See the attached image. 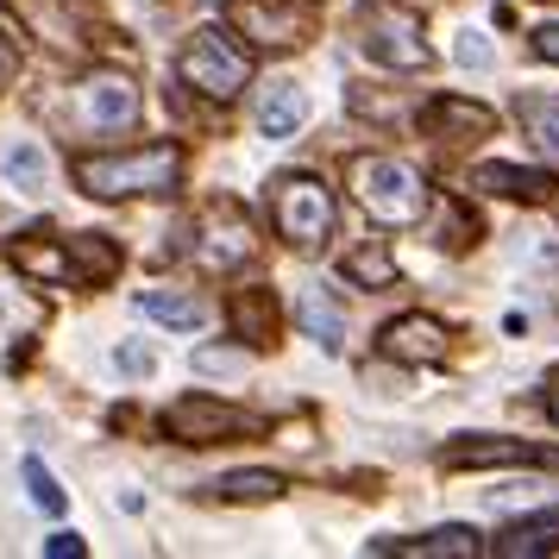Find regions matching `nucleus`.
Here are the masks:
<instances>
[{"instance_id":"obj_1","label":"nucleus","mask_w":559,"mask_h":559,"mask_svg":"<svg viewBox=\"0 0 559 559\" xmlns=\"http://www.w3.org/2000/svg\"><path fill=\"white\" fill-rule=\"evenodd\" d=\"M182 177L177 145H139V152L76 157V189L95 202H132V195H164Z\"/></svg>"},{"instance_id":"obj_2","label":"nucleus","mask_w":559,"mask_h":559,"mask_svg":"<svg viewBox=\"0 0 559 559\" xmlns=\"http://www.w3.org/2000/svg\"><path fill=\"white\" fill-rule=\"evenodd\" d=\"M177 76H182V88H195L202 102H239V95L252 88V57H246V45H239L233 32L202 26L177 51Z\"/></svg>"},{"instance_id":"obj_3","label":"nucleus","mask_w":559,"mask_h":559,"mask_svg":"<svg viewBox=\"0 0 559 559\" xmlns=\"http://www.w3.org/2000/svg\"><path fill=\"white\" fill-rule=\"evenodd\" d=\"M353 189H358V202H365V214L383 221V227H415L428 214V182L403 157H358Z\"/></svg>"},{"instance_id":"obj_4","label":"nucleus","mask_w":559,"mask_h":559,"mask_svg":"<svg viewBox=\"0 0 559 559\" xmlns=\"http://www.w3.org/2000/svg\"><path fill=\"white\" fill-rule=\"evenodd\" d=\"M358 51L383 63V70H396V76H415V70H428L433 51L428 38H421V20L396 7V0H371V7H358Z\"/></svg>"},{"instance_id":"obj_5","label":"nucleus","mask_w":559,"mask_h":559,"mask_svg":"<svg viewBox=\"0 0 559 559\" xmlns=\"http://www.w3.org/2000/svg\"><path fill=\"white\" fill-rule=\"evenodd\" d=\"M271 221L289 246H328L333 233V189L321 177H308V170H289V177L271 182Z\"/></svg>"},{"instance_id":"obj_6","label":"nucleus","mask_w":559,"mask_h":559,"mask_svg":"<svg viewBox=\"0 0 559 559\" xmlns=\"http://www.w3.org/2000/svg\"><path fill=\"white\" fill-rule=\"evenodd\" d=\"M264 428V415H252V408H233L221 403V396H177V403L164 408V433L170 440H182V447H214V440H246V433Z\"/></svg>"},{"instance_id":"obj_7","label":"nucleus","mask_w":559,"mask_h":559,"mask_svg":"<svg viewBox=\"0 0 559 559\" xmlns=\"http://www.w3.org/2000/svg\"><path fill=\"white\" fill-rule=\"evenodd\" d=\"M76 120L88 132H127L139 120V88L120 70H95L76 82Z\"/></svg>"},{"instance_id":"obj_8","label":"nucleus","mask_w":559,"mask_h":559,"mask_svg":"<svg viewBox=\"0 0 559 559\" xmlns=\"http://www.w3.org/2000/svg\"><path fill=\"white\" fill-rule=\"evenodd\" d=\"M378 353L396 358V365H440V358L453 353V333L440 328L433 314H396L378 333Z\"/></svg>"},{"instance_id":"obj_9","label":"nucleus","mask_w":559,"mask_h":559,"mask_svg":"<svg viewBox=\"0 0 559 559\" xmlns=\"http://www.w3.org/2000/svg\"><path fill=\"white\" fill-rule=\"evenodd\" d=\"M252 252H258V239H252V227L239 221V207H214L202 221V246H195V264H202V271H239Z\"/></svg>"},{"instance_id":"obj_10","label":"nucleus","mask_w":559,"mask_h":559,"mask_svg":"<svg viewBox=\"0 0 559 559\" xmlns=\"http://www.w3.org/2000/svg\"><path fill=\"white\" fill-rule=\"evenodd\" d=\"M472 189H484V195H503V202H554V170H522V164H478L472 170Z\"/></svg>"},{"instance_id":"obj_11","label":"nucleus","mask_w":559,"mask_h":559,"mask_svg":"<svg viewBox=\"0 0 559 559\" xmlns=\"http://www.w3.org/2000/svg\"><path fill=\"white\" fill-rule=\"evenodd\" d=\"M258 132L264 139H289V132H302L308 120V95H302V82H289V76H271L264 88H258Z\"/></svg>"},{"instance_id":"obj_12","label":"nucleus","mask_w":559,"mask_h":559,"mask_svg":"<svg viewBox=\"0 0 559 559\" xmlns=\"http://www.w3.org/2000/svg\"><path fill=\"white\" fill-rule=\"evenodd\" d=\"M534 459H547L540 447H528V440H497V433H465V440H453L447 453H440V465H534Z\"/></svg>"},{"instance_id":"obj_13","label":"nucleus","mask_w":559,"mask_h":559,"mask_svg":"<svg viewBox=\"0 0 559 559\" xmlns=\"http://www.w3.org/2000/svg\"><path fill=\"white\" fill-rule=\"evenodd\" d=\"M490 127H497V114L478 102H459V95H440L421 107V132H433V139H484Z\"/></svg>"},{"instance_id":"obj_14","label":"nucleus","mask_w":559,"mask_h":559,"mask_svg":"<svg viewBox=\"0 0 559 559\" xmlns=\"http://www.w3.org/2000/svg\"><path fill=\"white\" fill-rule=\"evenodd\" d=\"M559 547V509H540V515H522V522H509L497 540H490V554L497 559H540Z\"/></svg>"},{"instance_id":"obj_15","label":"nucleus","mask_w":559,"mask_h":559,"mask_svg":"<svg viewBox=\"0 0 559 559\" xmlns=\"http://www.w3.org/2000/svg\"><path fill=\"white\" fill-rule=\"evenodd\" d=\"M239 32H252L258 45H302L308 38V13H296V7H283V0H252L246 13H239Z\"/></svg>"},{"instance_id":"obj_16","label":"nucleus","mask_w":559,"mask_h":559,"mask_svg":"<svg viewBox=\"0 0 559 559\" xmlns=\"http://www.w3.org/2000/svg\"><path fill=\"white\" fill-rule=\"evenodd\" d=\"M490 540H484L478 528H433V534H421V540H371V554H421V559H472V554H484Z\"/></svg>"},{"instance_id":"obj_17","label":"nucleus","mask_w":559,"mask_h":559,"mask_svg":"<svg viewBox=\"0 0 559 559\" xmlns=\"http://www.w3.org/2000/svg\"><path fill=\"white\" fill-rule=\"evenodd\" d=\"M7 258L38 283H76V271H70V239H38V233H26V239L7 246Z\"/></svg>"},{"instance_id":"obj_18","label":"nucleus","mask_w":559,"mask_h":559,"mask_svg":"<svg viewBox=\"0 0 559 559\" xmlns=\"http://www.w3.org/2000/svg\"><path fill=\"white\" fill-rule=\"evenodd\" d=\"M0 177H7L13 195H45V189H51V157H45L38 139H13V145L0 152Z\"/></svg>"},{"instance_id":"obj_19","label":"nucleus","mask_w":559,"mask_h":559,"mask_svg":"<svg viewBox=\"0 0 559 559\" xmlns=\"http://www.w3.org/2000/svg\"><path fill=\"white\" fill-rule=\"evenodd\" d=\"M296 321H302V333L321 346V353H340V346H346V314H340V302H333L321 283H314V289H302Z\"/></svg>"},{"instance_id":"obj_20","label":"nucleus","mask_w":559,"mask_h":559,"mask_svg":"<svg viewBox=\"0 0 559 559\" xmlns=\"http://www.w3.org/2000/svg\"><path fill=\"white\" fill-rule=\"evenodd\" d=\"M139 314L157 321V328H177V333L207 328V302L202 296H182V289H145V296H139Z\"/></svg>"},{"instance_id":"obj_21","label":"nucleus","mask_w":559,"mask_h":559,"mask_svg":"<svg viewBox=\"0 0 559 559\" xmlns=\"http://www.w3.org/2000/svg\"><path fill=\"white\" fill-rule=\"evenodd\" d=\"M227 314H233V333H239L246 346H271V333H277V302H271V289H239Z\"/></svg>"},{"instance_id":"obj_22","label":"nucleus","mask_w":559,"mask_h":559,"mask_svg":"<svg viewBox=\"0 0 559 559\" xmlns=\"http://www.w3.org/2000/svg\"><path fill=\"white\" fill-rule=\"evenodd\" d=\"M70 271H76L82 289H102V283L120 271L114 239H102V233H76V239H70Z\"/></svg>"},{"instance_id":"obj_23","label":"nucleus","mask_w":559,"mask_h":559,"mask_svg":"<svg viewBox=\"0 0 559 559\" xmlns=\"http://www.w3.org/2000/svg\"><path fill=\"white\" fill-rule=\"evenodd\" d=\"M207 497H221V503H271V497H283V478L277 472H227V478L207 484Z\"/></svg>"},{"instance_id":"obj_24","label":"nucleus","mask_w":559,"mask_h":559,"mask_svg":"<svg viewBox=\"0 0 559 559\" xmlns=\"http://www.w3.org/2000/svg\"><path fill=\"white\" fill-rule=\"evenodd\" d=\"M515 120L528 127V139L547 157H559V95H522L515 102Z\"/></svg>"},{"instance_id":"obj_25","label":"nucleus","mask_w":559,"mask_h":559,"mask_svg":"<svg viewBox=\"0 0 559 559\" xmlns=\"http://www.w3.org/2000/svg\"><path fill=\"white\" fill-rule=\"evenodd\" d=\"M346 283H358V289H390L396 283V258L383 252V246H365V252L346 258Z\"/></svg>"},{"instance_id":"obj_26","label":"nucleus","mask_w":559,"mask_h":559,"mask_svg":"<svg viewBox=\"0 0 559 559\" xmlns=\"http://www.w3.org/2000/svg\"><path fill=\"white\" fill-rule=\"evenodd\" d=\"M20 472H26V490H32V503L45 509V515H63V490H57L51 465H45L38 453H26V459H20Z\"/></svg>"},{"instance_id":"obj_27","label":"nucleus","mask_w":559,"mask_h":559,"mask_svg":"<svg viewBox=\"0 0 559 559\" xmlns=\"http://www.w3.org/2000/svg\"><path fill=\"white\" fill-rule=\"evenodd\" d=\"M246 365H252V358L233 353V346H202V353H195V371H202V378H239Z\"/></svg>"},{"instance_id":"obj_28","label":"nucleus","mask_w":559,"mask_h":559,"mask_svg":"<svg viewBox=\"0 0 559 559\" xmlns=\"http://www.w3.org/2000/svg\"><path fill=\"white\" fill-rule=\"evenodd\" d=\"M453 57L465 63V70H490V63H497V51H490V38H484V32H459Z\"/></svg>"},{"instance_id":"obj_29","label":"nucleus","mask_w":559,"mask_h":559,"mask_svg":"<svg viewBox=\"0 0 559 559\" xmlns=\"http://www.w3.org/2000/svg\"><path fill=\"white\" fill-rule=\"evenodd\" d=\"M114 365H120L127 378H152V346H120V353H114Z\"/></svg>"},{"instance_id":"obj_30","label":"nucleus","mask_w":559,"mask_h":559,"mask_svg":"<svg viewBox=\"0 0 559 559\" xmlns=\"http://www.w3.org/2000/svg\"><path fill=\"white\" fill-rule=\"evenodd\" d=\"M82 554V534H51L45 540V559H76Z\"/></svg>"},{"instance_id":"obj_31","label":"nucleus","mask_w":559,"mask_h":559,"mask_svg":"<svg viewBox=\"0 0 559 559\" xmlns=\"http://www.w3.org/2000/svg\"><path fill=\"white\" fill-rule=\"evenodd\" d=\"M534 57L559 63V26H540V32H534Z\"/></svg>"},{"instance_id":"obj_32","label":"nucleus","mask_w":559,"mask_h":559,"mask_svg":"<svg viewBox=\"0 0 559 559\" xmlns=\"http://www.w3.org/2000/svg\"><path fill=\"white\" fill-rule=\"evenodd\" d=\"M13 70H20V51H13V38H7V32H0V82L13 76Z\"/></svg>"},{"instance_id":"obj_33","label":"nucleus","mask_w":559,"mask_h":559,"mask_svg":"<svg viewBox=\"0 0 559 559\" xmlns=\"http://www.w3.org/2000/svg\"><path fill=\"white\" fill-rule=\"evenodd\" d=\"M547 415H554V428H559V371H547Z\"/></svg>"}]
</instances>
